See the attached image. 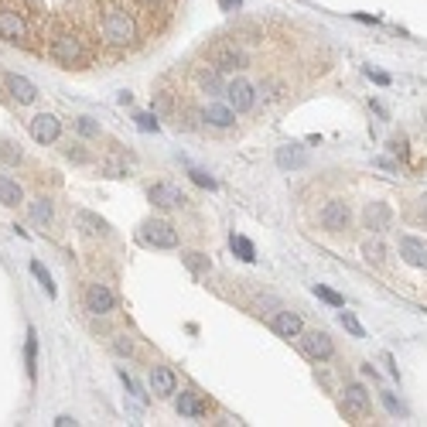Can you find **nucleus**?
Listing matches in <instances>:
<instances>
[{
    "mask_svg": "<svg viewBox=\"0 0 427 427\" xmlns=\"http://www.w3.org/2000/svg\"><path fill=\"white\" fill-rule=\"evenodd\" d=\"M100 34L110 48H127V45H134L137 41L134 11H130L127 4H120V0H106L102 17H100Z\"/></svg>",
    "mask_w": 427,
    "mask_h": 427,
    "instance_id": "f257e3e1",
    "label": "nucleus"
},
{
    "mask_svg": "<svg viewBox=\"0 0 427 427\" xmlns=\"http://www.w3.org/2000/svg\"><path fill=\"white\" fill-rule=\"evenodd\" d=\"M48 55L65 68H85L93 62V51L85 45V38H79L75 31H55L51 34Z\"/></svg>",
    "mask_w": 427,
    "mask_h": 427,
    "instance_id": "f03ea898",
    "label": "nucleus"
},
{
    "mask_svg": "<svg viewBox=\"0 0 427 427\" xmlns=\"http://www.w3.org/2000/svg\"><path fill=\"white\" fill-rule=\"evenodd\" d=\"M209 65L219 72H239L250 65V55L236 41H216V45H209Z\"/></svg>",
    "mask_w": 427,
    "mask_h": 427,
    "instance_id": "7ed1b4c3",
    "label": "nucleus"
},
{
    "mask_svg": "<svg viewBox=\"0 0 427 427\" xmlns=\"http://www.w3.org/2000/svg\"><path fill=\"white\" fill-rule=\"evenodd\" d=\"M0 38L11 41V45H28L31 41V28L21 11H11V7H0Z\"/></svg>",
    "mask_w": 427,
    "mask_h": 427,
    "instance_id": "20e7f679",
    "label": "nucleus"
},
{
    "mask_svg": "<svg viewBox=\"0 0 427 427\" xmlns=\"http://www.w3.org/2000/svg\"><path fill=\"white\" fill-rule=\"evenodd\" d=\"M140 239L147 246H157V250H174L178 246V229L164 219H147L140 226Z\"/></svg>",
    "mask_w": 427,
    "mask_h": 427,
    "instance_id": "39448f33",
    "label": "nucleus"
},
{
    "mask_svg": "<svg viewBox=\"0 0 427 427\" xmlns=\"http://www.w3.org/2000/svg\"><path fill=\"white\" fill-rule=\"evenodd\" d=\"M301 352L315 362H325V359L335 356V345L325 332H301Z\"/></svg>",
    "mask_w": 427,
    "mask_h": 427,
    "instance_id": "423d86ee",
    "label": "nucleus"
},
{
    "mask_svg": "<svg viewBox=\"0 0 427 427\" xmlns=\"http://www.w3.org/2000/svg\"><path fill=\"white\" fill-rule=\"evenodd\" d=\"M113 307H117V297H113V290L106 288V284L96 280V284L85 288V311L89 315H110Z\"/></svg>",
    "mask_w": 427,
    "mask_h": 427,
    "instance_id": "0eeeda50",
    "label": "nucleus"
},
{
    "mask_svg": "<svg viewBox=\"0 0 427 427\" xmlns=\"http://www.w3.org/2000/svg\"><path fill=\"white\" fill-rule=\"evenodd\" d=\"M342 410L349 413V417H369V393L366 386H359V383H349L345 390H342Z\"/></svg>",
    "mask_w": 427,
    "mask_h": 427,
    "instance_id": "6e6552de",
    "label": "nucleus"
},
{
    "mask_svg": "<svg viewBox=\"0 0 427 427\" xmlns=\"http://www.w3.org/2000/svg\"><path fill=\"white\" fill-rule=\"evenodd\" d=\"M226 100H229V106H233L236 113H250L256 102V93L246 79H233V83H226Z\"/></svg>",
    "mask_w": 427,
    "mask_h": 427,
    "instance_id": "1a4fd4ad",
    "label": "nucleus"
},
{
    "mask_svg": "<svg viewBox=\"0 0 427 427\" xmlns=\"http://www.w3.org/2000/svg\"><path fill=\"white\" fill-rule=\"evenodd\" d=\"M147 199H151L157 209H178V205H185V191L178 185H171V181H157V185H151V191H147Z\"/></svg>",
    "mask_w": 427,
    "mask_h": 427,
    "instance_id": "9d476101",
    "label": "nucleus"
},
{
    "mask_svg": "<svg viewBox=\"0 0 427 427\" xmlns=\"http://www.w3.org/2000/svg\"><path fill=\"white\" fill-rule=\"evenodd\" d=\"M349 219H352V212H349V205L342 202V199H332V202L322 209V226L328 233H342V229H349Z\"/></svg>",
    "mask_w": 427,
    "mask_h": 427,
    "instance_id": "9b49d317",
    "label": "nucleus"
},
{
    "mask_svg": "<svg viewBox=\"0 0 427 427\" xmlns=\"http://www.w3.org/2000/svg\"><path fill=\"white\" fill-rule=\"evenodd\" d=\"M400 256H404V263H410V267L427 270V239H421V236H400Z\"/></svg>",
    "mask_w": 427,
    "mask_h": 427,
    "instance_id": "f8f14e48",
    "label": "nucleus"
},
{
    "mask_svg": "<svg viewBox=\"0 0 427 427\" xmlns=\"http://www.w3.org/2000/svg\"><path fill=\"white\" fill-rule=\"evenodd\" d=\"M393 222V209L386 202H366L362 209V226L366 229H373V233H383V229H390Z\"/></svg>",
    "mask_w": 427,
    "mask_h": 427,
    "instance_id": "ddd939ff",
    "label": "nucleus"
},
{
    "mask_svg": "<svg viewBox=\"0 0 427 427\" xmlns=\"http://www.w3.org/2000/svg\"><path fill=\"white\" fill-rule=\"evenodd\" d=\"M270 328L280 335V339H297L301 332H305V325H301V315L297 311H277L270 318Z\"/></svg>",
    "mask_w": 427,
    "mask_h": 427,
    "instance_id": "4468645a",
    "label": "nucleus"
},
{
    "mask_svg": "<svg viewBox=\"0 0 427 427\" xmlns=\"http://www.w3.org/2000/svg\"><path fill=\"white\" fill-rule=\"evenodd\" d=\"M58 134H62V127H58V120L51 117V113H38L31 120V137L38 144H55Z\"/></svg>",
    "mask_w": 427,
    "mask_h": 427,
    "instance_id": "2eb2a0df",
    "label": "nucleus"
},
{
    "mask_svg": "<svg viewBox=\"0 0 427 427\" xmlns=\"http://www.w3.org/2000/svg\"><path fill=\"white\" fill-rule=\"evenodd\" d=\"M151 393L154 396H171V393H178V376L171 373L168 366H154L151 369Z\"/></svg>",
    "mask_w": 427,
    "mask_h": 427,
    "instance_id": "dca6fc26",
    "label": "nucleus"
},
{
    "mask_svg": "<svg viewBox=\"0 0 427 427\" xmlns=\"http://www.w3.org/2000/svg\"><path fill=\"white\" fill-rule=\"evenodd\" d=\"M277 164L284 171H297L307 164V151L301 144H284V147H277Z\"/></svg>",
    "mask_w": 427,
    "mask_h": 427,
    "instance_id": "f3484780",
    "label": "nucleus"
},
{
    "mask_svg": "<svg viewBox=\"0 0 427 427\" xmlns=\"http://www.w3.org/2000/svg\"><path fill=\"white\" fill-rule=\"evenodd\" d=\"M178 413H181V417H205V413H209V404H205L202 393L185 390L178 396Z\"/></svg>",
    "mask_w": 427,
    "mask_h": 427,
    "instance_id": "a211bd4d",
    "label": "nucleus"
},
{
    "mask_svg": "<svg viewBox=\"0 0 427 427\" xmlns=\"http://www.w3.org/2000/svg\"><path fill=\"white\" fill-rule=\"evenodd\" d=\"M205 123H212V127H233L236 123V110L233 106H222V102H209L202 110Z\"/></svg>",
    "mask_w": 427,
    "mask_h": 427,
    "instance_id": "6ab92c4d",
    "label": "nucleus"
},
{
    "mask_svg": "<svg viewBox=\"0 0 427 427\" xmlns=\"http://www.w3.org/2000/svg\"><path fill=\"white\" fill-rule=\"evenodd\" d=\"M7 89H11V96H14L17 102H34L38 100V89H34L31 79H24V75H7Z\"/></svg>",
    "mask_w": 427,
    "mask_h": 427,
    "instance_id": "aec40b11",
    "label": "nucleus"
},
{
    "mask_svg": "<svg viewBox=\"0 0 427 427\" xmlns=\"http://www.w3.org/2000/svg\"><path fill=\"white\" fill-rule=\"evenodd\" d=\"M195 79H199V89H202V93H209V96H222V93H226V83H222V72H219V68H202Z\"/></svg>",
    "mask_w": 427,
    "mask_h": 427,
    "instance_id": "412c9836",
    "label": "nucleus"
},
{
    "mask_svg": "<svg viewBox=\"0 0 427 427\" xmlns=\"http://www.w3.org/2000/svg\"><path fill=\"white\" fill-rule=\"evenodd\" d=\"M75 222H79V229H83V233H89V236H106V233H110L106 219H100L96 212H85V209L75 216Z\"/></svg>",
    "mask_w": 427,
    "mask_h": 427,
    "instance_id": "4be33fe9",
    "label": "nucleus"
},
{
    "mask_svg": "<svg viewBox=\"0 0 427 427\" xmlns=\"http://www.w3.org/2000/svg\"><path fill=\"white\" fill-rule=\"evenodd\" d=\"M154 113H157V117H174V113H178V102H174V93H171V89H157V93H154Z\"/></svg>",
    "mask_w": 427,
    "mask_h": 427,
    "instance_id": "5701e85b",
    "label": "nucleus"
},
{
    "mask_svg": "<svg viewBox=\"0 0 427 427\" xmlns=\"http://www.w3.org/2000/svg\"><path fill=\"white\" fill-rule=\"evenodd\" d=\"M24 362H28V376H38V335L34 328H28V342H24Z\"/></svg>",
    "mask_w": 427,
    "mask_h": 427,
    "instance_id": "b1692460",
    "label": "nucleus"
},
{
    "mask_svg": "<svg viewBox=\"0 0 427 427\" xmlns=\"http://www.w3.org/2000/svg\"><path fill=\"white\" fill-rule=\"evenodd\" d=\"M0 202L4 205L21 202V185H17L14 178H7V174H0Z\"/></svg>",
    "mask_w": 427,
    "mask_h": 427,
    "instance_id": "393cba45",
    "label": "nucleus"
},
{
    "mask_svg": "<svg viewBox=\"0 0 427 427\" xmlns=\"http://www.w3.org/2000/svg\"><path fill=\"white\" fill-rule=\"evenodd\" d=\"M229 246H233V253H236L239 260H246V263H253V260H256L253 243H250L246 236H236V233H233V236H229Z\"/></svg>",
    "mask_w": 427,
    "mask_h": 427,
    "instance_id": "a878e982",
    "label": "nucleus"
},
{
    "mask_svg": "<svg viewBox=\"0 0 427 427\" xmlns=\"http://www.w3.org/2000/svg\"><path fill=\"white\" fill-rule=\"evenodd\" d=\"M102 174H106V178H127V174H130V164L120 161V157H106V161H102Z\"/></svg>",
    "mask_w": 427,
    "mask_h": 427,
    "instance_id": "bb28decb",
    "label": "nucleus"
},
{
    "mask_svg": "<svg viewBox=\"0 0 427 427\" xmlns=\"http://www.w3.org/2000/svg\"><path fill=\"white\" fill-rule=\"evenodd\" d=\"M181 260H185V267L195 273V277L209 273V267H212V263H209V256H202V253H181Z\"/></svg>",
    "mask_w": 427,
    "mask_h": 427,
    "instance_id": "cd10ccee",
    "label": "nucleus"
},
{
    "mask_svg": "<svg viewBox=\"0 0 427 427\" xmlns=\"http://www.w3.org/2000/svg\"><path fill=\"white\" fill-rule=\"evenodd\" d=\"M31 219L38 222V226H48L51 222V202L48 199H34L31 202Z\"/></svg>",
    "mask_w": 427,
    "mask_h": 427,
    "instance_id": "c85d7f7f",
    "label": "nucleus"
},
{
    "mask_svg": "<svg viewBox=\"0 0 427 427\" xmlns=\"http://www.w3.org/2000/svg\"><path fill=\"white\" fill-rule=\"evenodd\" d=\"M311 290H315V297H322L325 305H332V307H342V305H345V301H342V294H339V290L325 288V284H315Z\"/></svg>",
    "mask_w": 427,
    "mask_h": 427,
    "instance_id": "c756f323",
    "label": "nucleus"
},
{
    "mask_svg": "<svg viewBox=\"0 0 427 427\" xmlns=\"http://www.w3.org/2000/svg\"><path fill=\"white\" fill-rule=\"evenodd\" d=\"M362 256H366L369 263L379 267V263L386 260V250H383V243H373V239H369V243H362Z\"/></svg>",
    "mask_w": 427,
    "mask_h": 427,
    "instance_id": "7c9ffc66",
    "label": "nucleus"
},
{
    "mask_svg": "<svg viewBox=\"0 0 427 427\" xmlns=\"http://www.w3.org/2000/svg\"><path fill=\"white\" fill-rule=\"evenodd\" d=\"M339 322H342V328H345L349 335H356V339H362V335H366V328L359 325V318L352 315V311H342V315H339Z\"/></svg>",
    "mask_w": 427,
    "mask_h": 427,
    "instance_id": "2f4dec72",
    "label": "nucleus"
},
{
    "mask_svg": "<svg viewBox=\"0 0 427 427\" xmlns=\"http://www.w3.org/2000/svg\"><path fill=\"white\" fill-rule=\"evenodd\" d=\"M0 161L4 164H17L21 161V147H17L14 140H0Z\"/></svg>",
    "mask_w": 427,
    "mask_h": 427,
    "instance_id": "473e14b6",
    "label": "nucleus"
},
{
    "mask_svg": "<svg viewBox=\"0 0 427 427\" xmlns=\"http://www.w3.org/2000/svg\"><path fill=\"white\" fill-rule=\"evenodd\" d=\"M31 273L38 277V280H41L45 294H48V297H55V284H51V273L45 270V263H38V260H34V263H31Z\"/></svg>",
    "mask_w": 427,
    "mask_h": 427,
    "instance_id": "72a5a7b5",
    "label": "nucleus"
},
{
    "mask_svg": "<svg viewBox=\"0 0 427 427\" xmlns=\"http://www.w3.org/2000/svg\"><path fill=\"white\" fill-rule=\"evenodd\" d=\"M188 174H191V181H195V185L209 188V191H216V178H212L209 171H202V168H188Z\"/></svg>",
    "mask_w": 427,
    "mask_h": 427,
    "instance_id": "f704fd0d",
    "label": "nucleus"
},
{
    "mask_svg": "<svg viewBox=\"0 0 427 427\" xmlns=\"http://www.w3.org/2000/svg\"><path fill=\"white\" fill-rule=\"evenodd\" d=\"M134 120H137V127H140L144 134H154V130L161 127V123H157V113H137Z\"/></svg>",
    "mask_w": 427,
    "mask_h": 427,
    "instance_id": "c9c22d12",
    "label": "nucleus"
},
{
    "mask_svg": "<svg viewBox=\"0 0 427 427\" xmlns=\"http://www.w3.org/2000/svg\"><path fill=\"white\" fill-rule=\"evenodd\" d=\"M379 396H383V404H386V410H390L393 417H404V413H407V410H404V404H400V400H396L390 390H383Z\"/></svg>",
    "mask_w": 427,
    "mask_h": 427,
    "instance_id": "e433bc0d",
    "label": "nucleus"
},
{
    "mask_svg": "<svg viewBox=\"0 0 427 427\" xmlns=\"http://www.w3.org/2000/svg\"><path fill=\"white\" fill-rule=\"evenodd\" d=\"M75 130H79L83 137H100V123H93L89 117H79L75 120Z\"/></svg>",
    "mask_w": 427,
    "mask_h": 427,
    "instance_id": "4c0bfd02",
    "label": "nucleus"
},
{
    "mask_svg": "<svg viewBox=\"0 0 427 427\" xmlns=\"http://www.w3.org/2000/svg\"><path fill=\"white\" fill-rule=\"evenodd\" d=\"M65 157H68V161H75V164H85V161H89V154L83 151V144H68Z\"/></svg>",
    "mask_w": 427,
    "mask_h": 427,
    "instance_id": "58836bf2",
    "label": "nucleus"
},
{
    "mask_svg": "<svg viewBox=\"0 0 427 427\" xmlns=\"http://www.w3.org/2000/svg\"><path fill=\"white\" fill-rule=\"evenodd\" d=\"M113 349H117L120 356H130V352H134V339H130V335H117V339H113Z\"/></svg>",
    "mask_w": 427,
    "mask_h": 427,
    "instance_id": "ea45409f",
    "label": "nucleus"
},
{
    "mask_svg": "<svg viewBox=\"0 0 427 427\" xmlns=\"http://www.w3.org/2000/svg\"><path fill=\"white\" fill-rule=\"evenodd\" d=\"M366 75H369L376 85H390V75H386V72H373V68H366Z\"/></svg>",
    "mask_w": 427,
    "mask_h": 427,
    "instance_id": "a19ab883",
    "label": "nucleus"
},
{
    "mask_svg": "<svg viewBox=\"0 0 427 427\" xmlns=\"http://www.w3.org/2000/svg\"><path fill=\"white\" fill-rule=\"evenodd\" d=\"M260 89L267 93V100H277V96H280V83H263Z\"/></svg>",
    "mask_w": 427,
    "mask_h": 427,
    "instance_id": "79ce46f5",
    "label": "nucleus"
},
{
    "mask_svg": "<svg viewBox=\"0 0 427 427\" xmlns=\"http://www.w3.org/2000/svg\"><path fill=\"white\" fill-rule=\"evenodd\" d=\"M219 7H222V11H239V7H243V0H219Z\"/></svg>",
    "mask_w": 427,
    "mask_h": 427,
    "instance_id": "37998d69",
    "label": "nucleus"
},
{
    "mask_svg": "<svg viewBox=\"0 0 427 427\" xmlns=\"http://www.w3.org/2000/svg\"><path fill=\"white\" fill-rule=\"evenodd\" d=\"M79 421L75 417H55V427H75Z\"/></svg>",
    "mask_w": 427,
    "mask_h": 427,
    "instance_id": "c03bdc74",
    "label": "nucleus"
},
{
    "mask_svg": "<svg viewBox=\"0 0 427 427\" xmlns=\"http://www.w3.org/2000/svg\"><path fill=\"white\" fill-rule=\"evenodd\" d=\"M376 164H379V168H386V171H396V164H393L390 157H376Z\"/></svg>",
    "mask_w": 427,
    "mask_h": 427,
    "instance_id": "a18cd8bd",
    "label": "nucleus"
},
{
    "mask_svg": "<svg viewBox=\"0 0 427 427\" xmlns=\"http://www.w3.org/2000/svg\"><path fill=\"white\" fill-rule=\"evenodd\" d=\"M383 362H386V366H390V376H393V379H400V369H396V366H393V356H383Z\"/></svg>",
    "mask_w": 427,
    "mask_h": 427,
    "instance_id": "49530a36",
    "label": "nucleus"
},
{
    "mask_svg": "<svg viewBox=\"0 0 427 427\" xmlns=\"http://www.w3.org/2000/svg\"><path fill=\"white\" fill-rule=\"evenodd\" d=\"M144 7H157V4H164V0H140Z\"/></svg>",
    "mask_w": 427,
    "mask_h": 427,
    "instance_id": "de8ad7c7",
    "label": "nucleus"
}]
</instances>
